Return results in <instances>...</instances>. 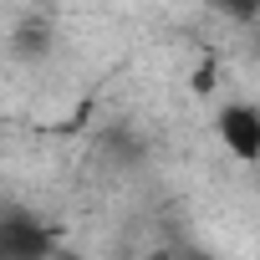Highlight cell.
<instances>
[{"mask_svg":"<svg viewBox=\"0 0 260 260\" xmlns=\"http://www.w3.org/2000/svg\"><path fill=\"white\" fill-rule=\"evenodd\" d=\"M56 235L31 209H0V260H51Z\"/></svg>","mask_w":260,"mask_h":260,"instance_id":"obj_1","label":"cell"},{"mask_svg":"<svg viewBox=\"0 0 260 260\" xmlns=\"http://www.w3.org/2000/svg\"><path fill=\"white\" fill-rule=\"evenodd\" d=\"M16 6H26V11H41V6H51V0H16Z\"/></svg>","mask_w":260,"mask_h":260,"instance_id":"obj_4","label":"cell"},{"mask_svg":"<svg viewBox=\"0 0 260 260\" xmlns=\"http://www.w3.org/2000/svg\"><path fill=\"white\" fill-rule=\"evenodd\" d=\"M219 6H224L235 21H255V6H260V0H219Z\"/></svg>","mask_w":260,"mask_h":260,"instance_id":"obj_3","label":"cell"},{"mask_svg":"<svg viewBox=\"0 0 260 260\" xmlns=\"http://www.w3.org/2000/svg\"><path fill=\"white\" fill-rule=\"evenodd\" d=\"M214 133H219L230 158H240V164L260 158V112H255V102H224L219 117H214Z\"/></svg>","mask_w":260,"mask_h":260,"instance_id":"obj_2","label":"cell"},{"mask_svg":"<svg viewBox=\"0 0 260 260\" xmlns=\"http://www.w3.org/2000/svg\"><path fill=\"white\" fill-rule=\"evenodd\" d=\"M158 260H164V255H158Z\"/></svg>","mask_w":260,"mask_h":260,"instance_id":"obj_5","label":"cell"}]
</instances>
